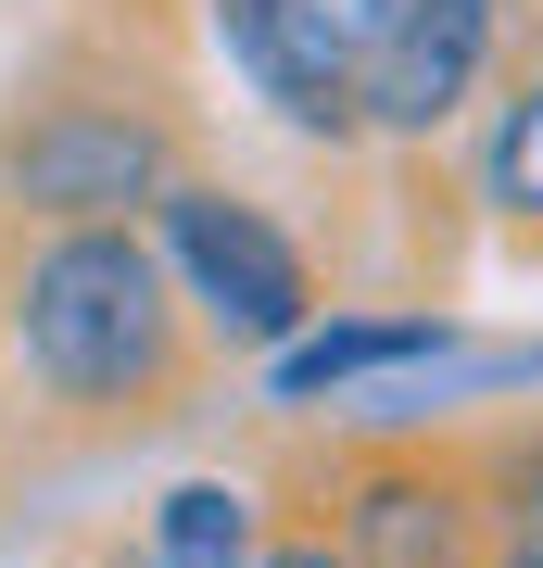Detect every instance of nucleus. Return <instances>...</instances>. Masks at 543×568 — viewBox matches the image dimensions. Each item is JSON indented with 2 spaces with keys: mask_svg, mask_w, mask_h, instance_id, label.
Listing matches in <instances>:
<instances>
[{
  "mask_svg": "<svg viewBox=\"0 0 543 568\" xmlns=\"http://www.w3.org/2000/svg\"><path fill=\"white\" fill-rule=\"evenodd\" d=\"M13 342L51 405L127 417L178 392V278L140 227H51L13 265Z\"/></svg>",
  "mask_w": 543,
  "mask_h": 568,
  "instance_id": "nucleus-1",
  "label": "nucleus"
},
{
  "mask_svg": "<svg viewBox=\"0 0 543 568\" xmlns=\"http://www.w3.org/2000/svg\"><path fill=\"white\" fill-rule=\"evenodd\" d=\"M164 278H178V304L215 328V342H253L279 354L303 342V316H316V278H303V253L279 241V215L241 203V190H202V178H164Z\"/></svg>",
  "mask_w": 543,
  "mask_h": 568,
  "instance_id": "nucleus-2",
  "label": "nucleus"
},
{
  "mask_svg": "<svg viewBox=\"0 0 543 568\" xmlns=\"http://www.w3.org/2000/svg\"><path fill=\"white\" fill-rule=\"evenodd\" d=\"M0 178L63 227H127L140 203H164V126L127 102H26V126L0 140Z\"/></svg>",
  "mask_w": 543,
  "mask_h": 568,
  "instance_id": "nucleus-3",
  "label": "nucleus"
},
{
  "mask_svg": "<svg viewBox=\"0 0 543 568\" xmlns=\"http://www.w3.org/2000/svg\"><path fill=\"white\" fill-rule=\"evenodd\" d=\"M215 39H228V63H241L291 126L342 140L366 39H380V0H215Z\"/></svg>",
  "mask_w": 543,
  "mask_h": 568,
  "instance_id": "nucleus-4",
  "label": "nucleus"
},
{
  "mask_svg": "<svg viewBox=\"0 0 543 568\" xmlns=\"http://www.w3.org/2000/svg\"><path fill=\"white\" fill-rule=\"evenodd\" d=\"M493 39H505V0H380V39H366V77H354V126H380V140L455 126Z\"/></svg>",
  "mask_w": 543,
  "mask_h": 568,
  "instance_id": "nucleus-5",
  "label": "nucleus"
},
{
  "mask_svg": "<svg viewBox=\"0 0 543 568\" xmlns=\"http://www.w3.org/2000/svg\"><path fill=\"white\" fill-rule=\"evenodd\" d=\"M467 544H481V493H467V467H366L354 506H342V556L354 568H467Z\"/></svg>",
  "mask_w": 543,
  "mask_h": 568,
  "instance_id": "nucleus-6",
  "label": "nucleus"
},
{
  "mask_svg": "<svg viewBox=\"0 0 543 568\" xmlns=\"http://www.w3.org/2000/svg\"><path fill=\"white\" fill-rule=\"evenodd\" d=\"M404 354H443V328H430V316H354V328H303V342H279V405H316V392L366 379V366H404Z\"/></svg>",
  "mask_w": 543,
  "mask_h": 568,
  "instance_id": "nucleus-7",
  "label": "nucleus"
},
{
  "mask_svg": "<svg viewBox=\"0 0 543 568\" xmlns=\"http://www.w3.org/2000/svg\"><path fill=\"white\" fill-rule=\"evenodd\" d=\"M140 556H152V568H253V556H265V544H253V493H241V480H178Z\"/></svg>",
  "mask_w": 543,
  "mask_h": 568,
  "instance_id": "nucleus-8",
  "label": "nucleus"
},
{
  "mask_svg": "<svg viewBox=\"0 0 543 568\" xmlns=\"http://www.w3.org/2000/svg\"><path fill=\"white\" fill-rule=\"evenodd\" d=\"M481 203L505 227H543V63L505 89V114H493V140H481Z\"/></svg>",
  "mask_w": 543,
  "mask_h": 568,
  "instance_id": "nucleus-9",
  "label": "nucleus"
},
{
  "mask_svg": "<svg viewBox=\"0 0 543 568\" xmlns=\"http://www.w3.org/2000/svg\"><path fill=\"white\" fill-rule=\"evenodd\" d=\"M505 518H519V544H543V443L505 455Z\"/></svg>",
  "mask_w": 543,
  "mask_h": 568,
  "instance_id": "nucleus-10",
  "label": "nucleus"
},
{
  "mask_svg": "<svg viewBox=\"0 0 543 568\" xmlns=\"http://www.w3.org/2000/svg\"><path fill=\"white\" fill-rule=\"evenodd\" d=\"M253 568H354V556H342V544H329V530H303V544H265Z\"/></svg>",
  "mask_w": 543,
  "mask_h": 568,
  "instance_id": "nucleus-11",
  "label": "nucleus"
},
{
  "mask_svg": "<svg viewBox=\"0 0 543 568\" xmlns=\"http://www.w3.org/2000/svg\"><path fill=\"white\" fill-rule=\"evenodd\" d=\"M89 568H152V556H140V544H114V556H89Z\"/></svg>",
  "mask_w": 543,
  "mask_h": 568,
  "instance_id": "nucleus-12",
  "label": "nucleus"
},
{
  "mask_svg": "<svg viewBox=\"0 0 543 568\" xmlns=\"http://www.w3.org/2000/svg\"><path fill=\"white\" fill-rule=\"evenodd\" d=\"M505 568H543V544H519V556H505Z\"/></svg>",
  "mask_w": 543,
  "mask_h": 568,
  "instance_id": "nucleus-13",
  "label": "nucleus"
}]
</instances>
